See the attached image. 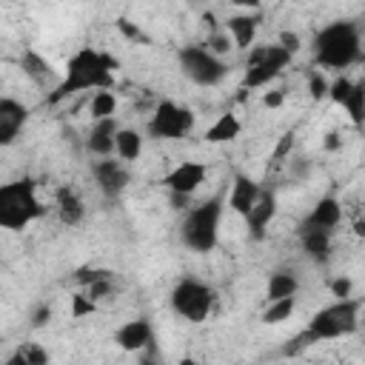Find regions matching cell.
<instances>
[{"label":"cell","mask_w":365,"mask_h":365,"mask_svg":"<svg viewBox=\"0 0 365 365\" xmlns=\"http://www.w3.org/2000/svg\"><path fill=\"white\" fill-rule=\"evenodd\" d=\"M117 68H120V60L117 57H111L103 48L83 46V48H77L66 60V68L60 74V83L46 97V103L48 106H57V103H63V100H68L74 94H83V91H111L114 88Z\"/></svg>","instance_id":"obj_1"},{"label":"cell","mask_w":365,"mask_h":365,"mask_svg":"<svg viewBox=\"0 0 365 365\" xmlns=\"http://www.w3.org/2000/svg\"><path fill=\"white\" fill-rule=\"evenodd\" d=\"M311 51H314V63L331 71H342L351 68L354 63L362 60V31L354 20H331L325 23L314 40H311Z\"/></svg>","instance_id":"obj_2"},{"label":"cell","mask_w":365,"mask_h":365,"mask_svg":"<svg viewBox=\"0 0 365 365\" xmlns=\"http://www.w3.org/2000/svg\"><path fill=\"white\" fill-rule=\"evenodd\" d=\"M359 311H362V302L348 297V299H334L331 305L319 308L302 334H297L288 345H285V354H297L314 342H325V339H342V336H351L356 328H359Z\"/></svg>","instance_id":"obj_3"},{"label":"cell","mask_w":365,"mask_h":365,"mask_svg":"<svg viewBox=\"0 0 365 365\" xmlns=\"http://www.w3.org/2000/svg\"><path fill=\"white\" fill-rule=\"evenodd\" d=\"M222 208H225V197L214 194V197H208V200H202V202H197L194 208L185 211L182 225H180V240L188 251L208 254V251L217 248Z\"/></svg>","instance_id":"obj_4"},{"label":"cell","mask_w":365,"mask_h":365,"mask_svg":"<svg viewBox=\"0 0 365 365\" xmlns=\"http://www.w3.org/2000/svg\"><path fill=\"white\" fill-rule=\"evenodd\" d=\"M46 214V205L37 197V182L31 177L11 180L0 185V228L23 231Z\"/></svg>","instance_id":"obj_5"},{"label":"cell","mask_w":365,"mask_h":365,"mask_svg":"<svg viewBox=\"0 0 365 365\" xmlns=\"http://www.w3.org/2000/svg\"><path fill=\"white\" fill-rule=\"evenodd\" d=\"M294 54L288 48H282L279 43L271 46H254L248 51L245 60V77H242V88H262L268 83H274L288 66H291Z\"/></svg>","instance_id":"obj_6"},{"label":"cell","mask_w":365,"mask_h":365,"mask_svg":"<svg viewBox=\"0 0 365 365\" xmlns=\"http://www.w3.org/2000/svg\"><path fill=\"white\" fill-rule=\"evenodd\" d=\"M171 308L177 317L188 319V322H205L211 317V308H214V288L202 279H194V277H182L177 279V285L171 288Z\"/></svg>","instance_id":"obj_7"},{"label":"cell","mask_w":365,"mask_h":365,"mask_svg":"<svg viewBox=\"0 0 365 365\" xmlns=\"http://www.w3.org/2000/svg\"><path fill=\"white\" fill-rule=\"evenodd\" d=\"M180 71L194 83V86H220L228 77V63L217 54H211L205 46H182L177 51Z\"/></svg>","instance_id":"obj_8"},{"label":"cell","mask_w":365,"mask_h":365,"mask_svg":"<svg viewBox=\"0 0 365 365\" xmlns=\"http://www.w3.org/2000/svg\"><path fill=\"white\" fill-rule=\"evenodd\" d=\"M194 111L188 106H180L174 100H163L151 120H148V137L154 140H182L194 128Z\"/></svg>","instance_id":"obj_9"},{"label":"cell","mask_w":365,"mask_h":365,"mask_svg":"<svg viewBox=\"0 0 365 365\" xmlns=\"http://www.w3.org/2000/svg\"><path fill=\"white\" fill-rule=\"evenodd\" d=\"M328 100L342 106L348 111V120L356 128H365V88H362V83H354L351 77H336L331 83Z\"/></svg>","instance_id":"obj_10"},{"label":"cell","mask_w":365,"mask_h":365,"mask_svg":"<svg viewBox=\"0 0 365 365\" xmlns=\"http://www.w3.org/2000/svg\"><path fill=\"white\" fill-rule=\"evenodd\" d=\"M208 177V165L200 160H182L177 163L165 177L163 185L168 188V194H180V197H191Z\"/></svg>","instance_id":"obj_11"},{"label":"cell","mask_w":365,"mask_h":365,"mask_svg":"<svg viewBox=\"0 0 365 365\" xmlns=\"http://www.w3.org/2000/svg\"><path fill=\"white\" fill-rule=\"evenodd\" d=\"M91 171H94V182H97L100 194L108 197V200L120 197V194L128 188V182H131V174H128L125 163H123V160H114V157L97 160V163L91 165Z\"/></svg>","instance_id":"obj_12"},{"label":"cell","mask_w":365,"mask_h":365,"mask_svg":"<svg viewBox=\"0 0 365 365\" xmlns=\"http://www.w3.org/2000/svg\"><path fill=\"white\" fill-rule=\"evenodd\" d=\"M262 185L257 182V180H251L248 174H234V180H231V191H228V200H225V205L234 211V214H240L242 220L251 214V208L259 202V197H262Z\"/></svg>","instance_id":"obj_13"},{"label":"cell","mask_w":365,"mask_h":365,"mask_svg":"<svg viewBox=\"0 0 365 365\" xmlns=\"http://www.w3.org/2000/svg\"><path fill=\"white\" fill-rule=\"evenodd\" d=\"M342 222V202L334 194H325L314 202V208L305 214V220L299 222V228H317L325 234H334V228Z\"/></svg>","instance_id":"obj_14"},{"label":"cell","mask_w":365,"mask_h":365,"mask_svg":"<svg viewBox=\"0 0 365 365\" xmlns=\"http://www.w3.org/2000/svg\"><path fill=\"white\" fill-rule=\"evenodd\" d=\"M114 342H117L123 351H128V354H140V351L151 348V342H154V328H151V322H148L145 317L128 319V322H123V325L114 331Z\"/></svg>","instance_id":"obj_15"},{"label":"cell","mask_w":365,"mask_h":365,"mask_svg":"<svg viewBox=\"0 0 365 365\" xmlns=\"http://www.w3.org/2000/svg\"><path fill=\"white\" fill-rule=\"evenodd\" d=\"M26 123H29V108L14 97H3L0 100V145H11L20 137Z\"/></svg>","instance_id":"obj_16"},{"label":"cell","mask_w":365,"mask_h":365,"mask_svg":"<svg viewBox=\"0 0 365 365\" xmlns=\"http://www.w3.org/2000/svg\"><path fill=\"white\" fill-rule=\"evenodd\" d=\"M54 211H57V220L63 225L74 228L86 217V202H83V197H80V191L74 185H60L54 191Z\"/></svg>","instance_id":"obj_17"},{"label":"cell","mask_w":365,"mask_h":365,"mask_svg":"<svg viewBox=\"0 0 365 365\" xmlns=\"http://www.w3.org/2000/svg\"><path fill=\"white\" fill-rule=\"evenodd\" d=\"M123 125L117 123V117H108V120H97L94 125H91V131H88V137H86V148H88V154H94V157H111L114 154V140H117V131H120Z\"/></svg>","instance_id":"obj_18"},{"label":"cell","mask_w":365,"mask_h":365,"mask_svg":"<svg viewBox=\"0 0 365 365\" xmlns=\"http://www.w3.org/2000/svg\"><path fill=\"white\" fill-rule=\"evenodd\" d=\"M20 68H23V74H26L31 83H37V86H51V91H54L57 83H60V77H57V71L51 68V63H48L40 51H34V48H26V51L20 54Z\"/></svg>","instance_id":"obj_19"},{"label":"cell","mask_w":365,"mask_h":365,"mask_svg":"<svg viewBox=\"0 0 365 365\" xmlns=\"http://www.w3.org/2000/svg\"><path fill=\"white\" fill-rule=\"evenodd\" d=\"M225 31L234 40V48L251 51L254 40H257V31H259V14H234V17H228Z\"/></svg>","instance_id":"obj_20"},{"label":"cell","mask_w":365,"mask_h":365,"mask_svg":"<svg viewBox=\"0 0 365 365\" xmlns=\"http://www.w3.org/2000/svg\"><path fill=\"white\" fill-rule=\"evenodd\" d=\"M274 214H277V197H274L271 191H262L259 202H257V205L251 208V214L245 217V225H248L251 240H262V237H265V231H268Z\"/></svg>","instance_id":"obj_21"},{"label":"cell","mask_w":365,"mask_h":365,"mask_svg":"<svg viewBox=\"0 0 365 365\" xmlns=\"http://www.w3.org/2000/svg\"><path fill=\"white\" fill-rule=\"evenodd\" d=\"M299 245L305 251L308 259L325 265L334 254V242H331V234L325 231H317V228H299Z\"/></svg>","instance_id":"obj_22"},{"label":"cell","mask_w":365,"mask_h":365,"mask_svg":"<svg viewBox=\"0 0 365 365\" xmlns=\"http://www.w3.org/2000/svg\"><path fill=\"white\" fill-rule=\"evenodd\" d=\"M297 291H299V277L294 271H274L265 285V299L268 302L288 299V297H297Z\"/></svg>","instance_id":"obj_23"},{"label":"cell","mask_w":365,"mask_h":365,"mask_svg":"<svg viewBox=\"0 0 365 365\" xmlns=\"http://www.w3.org/2000/svg\"><path fill=\"white\" fill-rule=\"evenodd\" d=\"M240 131H242L240 117L231 114V111H225V114H220V117L205 128V143H231V140L240 137Z\"/></svg>","instance_id":"obj_24"},{"label":"cell","mask_w":365,"mask_h":365,"mask_svg":"<svg viewBox=\"0 0 365 365\" xmlns=\"http://www.w3.org/2000/svg\"><path fill=\"white\" fill-rule=\"evenodd\" d=\"M143 145H145V137L137 128H120L117 140H114V154L123 163H134V160H140Z\"/></svg>","instance_id":"obj_25"},{"label":"cell","mask_w":365,"mask_h":365,"mask_svg":"<svg viewBox=\"0 0 365 365\" xmlns=\"http://www.w3.org/2000/svg\"><path fill=\"white\" fill-rule=\"evenodd\" d=\"M88 114L91 120H108L117 114V94L114 91H94L91 94V103H88Z\"/></svg>","instance_id":"obj_26"},{"label":"cell","mask_w":365,"mask_h":365,"mask_svg":"<svg viewBox=\"0 0 365 365\" xmlns=\"http://www.w3.org/2000/svg\"><path fill=\"white\" fill-rule=\"evenodd\" d=\"M297 308V297H288V299H277V302H268L265 311H262V322L265 325H279V322H288L291 314Z\"/></svg>","instance_id":"obj_27"},{"label":"cell","mask_w":365,"mask_h":365,"mask_svg":"<svg viewBox=\"0 0 365 365\" xmlns=\"http://www.w3.org/2000/svg\"><path fill=\"white\" fill-rule=\"evenodd\" d=\"M91 314H97V302L86 291L71 294V319H83V317H91Z\"/></svg>","instance_id":"obj_28"},{"label":"cell","mask_w":365,"mask_h":365,"mask_svg":"<svg viewBox=\"0 0 365 365\" xmlns=\"http://www.w3.org/2000/svg\"><path fill=\"white\" fill-rule=\"evenodd\" d=\"M106 277H111L108 268H91V265H83V268L74 271V282H77L80 288H88V285H94L97 279H106Z\"/></svg>","instance_id":"obj_29"},{"label":"cell","mask_w":365,"mask_h":365,"mask_svg":"<svg viewBox=\"0 0 365 365\" xmlns=\"http://www.w3.org/2000/svg\"><path fill=\"white\" fill-rule=\"evenodd\" d=\"M328 91H331V83L325 80V74L322 71H311L308 74V94H311V100H325Z\"/></svg>","instance_id":"obj_30"},{"label":"cell","mask_w":365,"mask_h":365,"mask_svg":"<svg viewBox=\"0 0 365 365\" xmlns=\"http://www.w3.org/2000/svg\"><path fill=\"white\" fill-rule=\"evenodd\" d=\"M202 46H205V48H208L211 54L222 57V54H228V51L234 48V40L228 37V31H225V34H220V31H217V34H211V37H208V40H205Z\"/></svg>","instance_id":"obj_31"},{"label":"cell","mask_w":365,"mask_h":365,"mask_svg":"<svg viewBox=\"0 0 365 365\" xmlns=\"http://www.w3.org/2000/svg\"><path fill=\"white\" fill-rule=\"evenodd\" d=\"M20 351L29 356L31 365H51V354L40 342H26V345H20Z\"/></svg>","instance_id":"obj_32"},{"label":"cell","mask_w":365,"mask_h":365,"mask_svg":"<svg viewBox=\"0 0 365 365\" xmlns=\"http://www.w3.org/2000/svg\"><path fill=\"white\" fill-rule=\"evenodd\" d=\"M94 302H100V299H106V297H111L114 294V277H106V279H97L94 285H88V288H83Z\"/></svg>","instance_id":"obj_33"},{"label":"cell","mask_w":365,"mask_h":365,"mask_svg":"<svg viewBox=\"0 0 365 365\" xmlns=\"http://www.w3.org/2000/svg\"><path fill=\"white\" fill-rule=\"evenodd\" d=\"M291 148H294V131H285L282 137H279V143H277V148H274V154H271V160H285L288 154H291Z\"/></svg>","instance_id":"obj_34"},{"label":"cell","mask_w":365,"mask_h":365,"mask_svg":"<svg viewBox=\"0 0 365 365\" xmlns=\"http://www.w3.org/2000/svg\"><path fill=\"white\" fill-rule=\"evenodd\" d=\"M117 29H120V31H123L128 40H134V43H137V40H140V43H145V34H143V31H140V26H134L131 20L120 17V20H117Z\"/></svg>","instance_id":"obj_35"},{"label":"cell","mask_w":365,"mask_h":365,"mask_svg":"<svg viewBox=\"0 0 365 365\" xmlns=\"http://www.w3.org/2000/svg\"><path fill=\"white\" fill-rule=\"evenodd\" d=\"M351 288H354V285H351L348 277H336V279L331 282V294H334L336 299H348V297H351Z\"/></svg>","instance_id":"obj_36"},{"label":"cell","mask_w":365,"mask_h":365,"mask_svg":"<svg viewBox=\"0 0 365 365\" xmlns=\"http://www.w3.org/2000/svg\"><path fill=\"white\" fill-rule=\"evenodd\" d=\"M51 322V308L48 305H37V311L31 314V325L34 328H43V325H48Z\"/></svg>","instance_id":"obj_37"},{"label":"cell","mask_w":365,"mask_h":365,"mask_svg":"<svg viewBox=\"0 0 365 365\" xmlns=\"http://www.w3.org/2000/svg\"><path fill=\"white\" fill-rule=\"evenodd\" d=\"M285 103V91H265L262 94V106L265 108H279Z\"/></svg>","instance_id":"obj_38"},{"label":"cell","mask_w":365,"mask_h":365,"mask_svg":"<svg viewBox=\"0 0 365 365\" xmlns=\"http://www.w3.org/2000/svg\"><path fill=\"white\" fill-rule=\"evenodd\" d=\"M279 46H282V48H288V51L294 54V51L299 48V37H297V34H291V31H285V34H279Z\"/></svg>","instance_id":"obj_39"},{"label":"cell","mask_w":365,"mask_h":365,"mask_svg":"<svg viewBox=\"0 0 365 365\" xmlns=\"http://www.w3.org/2000/svg\"><path fill=\"white\" fill-rule=\"evenodd\" d=\"M3 365H31V362H29V356L17 348L14 354H9V356H6V362H3Z\"/></svg>","instance_id":"obj_40"},{"label":"cell","mask_w":365,"mask_h":365,"mask_svg":"<svg viewBox=\"0 0 365 365\" xmlns=\"http://www.w3.org/2000/svg\"><path fill=\"white\" fill-rule=\"evenodd\" d=\"M325 148H328V151H336V148H342V137H339L336 131L325 134Z\"/></svg>","instance_id":"obj_41"},{"label":"cell","mask_w":365,"mask_h":365,"mask_svg":"<svg viewBox=\"0 0 365 365\" xmlns=\"http://www.w3.org/2000/svg\"><path fill=\"white\" fill-rule=\"evenodd\" d=\"M354 234H356V237H365V217L354 220Z\"/></svg>","instance_id":"obj_42"},{"label":"cell","mask_w":365,"mask_h":365,"mask_svg":"<svg viewBox=\"0 0 365 365\" xmlns=\"http://www.w3.org/2000/svg\"><path fill=\"white\" fill-rule=\"evenodd\" d=\"M177 365H200V362H197V359H194V356H182V359H180V362H177Z\"/></svg>","instance_id":"obj_43"},{"label":"cell","mask_w":365,"mask_h":365,"mask_svg":"<svg viewBox=\"0 0 365 365\" xmlns=\"http://www.w3.org/2000/svg\"><path fill=\"white\" fill-rule=\"evenodd\" d=\"M359 83H362V88H365V80H359Z\"/></svg>","instance_id":"obj_44"}]
</instances>
